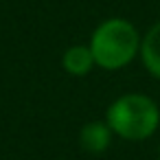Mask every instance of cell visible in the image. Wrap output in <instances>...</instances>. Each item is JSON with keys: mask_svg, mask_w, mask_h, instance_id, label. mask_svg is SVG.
<instances>
[{"mask_svg": "<svg viewBox=\"0 0 160 160\" xmlns=\"http://www.w3.org/2000/svg\"><path fill=\"white\" fill-rule=\"evenodd\" d=\"M64 68L75 75V77H83L92 70L94 66V55L90 51V46H70L66 53H64V59H62Z\"/></svg>", "mask_w": 160, "mask_h": 160, "instance_id": "obj_5", "label": "cell"}, {"mask_svg": "<svg viewBox=\"0 0 160 160\" xmlns=\"http://www.w3.org/2000/svg\"><path fill=\"white\" fill-rule=\"evenodd\" d=\"M110 140H112V129L108 123H101V121H92L88 125H83L81 134H79V142L86 151L90 153H101L110 147Z\"/></svg>", "mask_w": 160, "mask_h": 160, "instance_id": "obj_3", "label": "cell"}, {"mask_svg": "<svg viewBox=\"0 0 160 160\" xmlns=\"http://www.w3.org/2000/svg\"><path fill=\"white\" fill-rule=\"evenodd\" d=\"M105 123L121 138L145 140L156 132V127L160 123V112H158V105L149 97L125 94L110 105Z\"/></svg>", "mask_w": 160, "mask_h": 160, "instance_id": "obj_2", "label": "cell"}, {"mask_svg": "<svg viewBox=\"0 0 160 160\" xmlns=\"http://www.w3.org/2000/svg\"><path fill=\"white\" fill-rule=\"evenodd\" d=\"M140 57L145 68L160 79V22L156 27L149 29V33L145 35L142 44H140Z\"/></svg>", "mask_w": 160, "mask_h": 160, "instance_id": "obj_4", "label": "cell"}, {"mask_svg": "<svg viewBox=\"0 0 160 160\" xmlns=\"http://www.w3.org/2000/svg\"><path fill=\"white\" fill-rule=\"evenodd\" d=\"M90 51L97 66L105 70H116L136 57V53L140 51V38L132 22L112 18L97 27L90 40Z\"/></svg>", "mask_w": 160, "mask_h": 160, "instance_id": "obj_1", "label": "cell"}]
</instances>
